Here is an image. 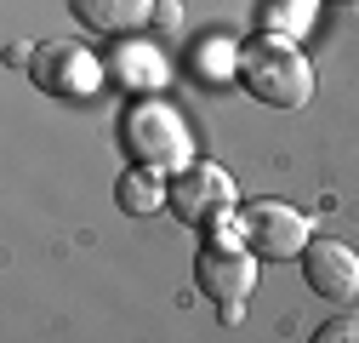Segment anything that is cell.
<instances>
[{"instance_id":"cell-9","label":"cell","mask_w":359,"mask_h":343,"mask_svg":"<svg viewBox=\"0 0 359 343\" xmlns=\"http://www.w3.org/2000/svg\"><path fill=\"white\" fill-rule=\"evenodd\" d=\"M69 12L92 34H137L143 23L160 18V0H69Z\"/></svg>"},{"instance_id":"cell-4","label":"cell","mask_w":359,"mask_h":343,"mask_svg":"<svg viewBox=\"0 0 359 343\" xmlns=\"http://www.w3.org/2000/svg\"><path fill=\"white\" fill-rule=\"evenodd\" d=\"M240 224H245V246L262 257V264H291V257H302L308 240H313L308 212H297V206H285V200L240 206Z\"/></svg>"},{"instance_id":"cell-7","label":"cell","mask_w":359,"mask_h":343,"mask_svg":"<svg viewBox=\"0 0 359 343\" xmlns=\"http://www.w3.org/2000/svg\"><path fill=\"white\" fill-rule=\"evenodd\" d=\"M297 264H302L308 292H320L325 304H353L359 297V252L348 240H308Z\"/></svg>"},{"instance_id":"cell-5","label":"cell","mask_w":359,"mask_h":343,"mask_svg":"<svg viewBox=\"0 0 359 343\" xmlns=\"http://www.w3.org/2000/svg\"><path fill=\"white\" fill-rule=\"evenodd\" d=\"M194 280L211 304L222 309V321H240L245 315V297L257 292V252L251 246H205L200 264H194Z\"/></svg>"},{"instance_id":"cell-1","label":"cell","mask_w":359,"mask_h":343,"mask_svg":"<svg viewBox=\"0 0 359 343\" xmlns=\"http://www.w3.org/2000/svg\"><path fill=\"white\" fill-rule=\"evenodd\" d=\"M240 86L268 109H308L313 103V63L302 58L297 40L262 29L251 46H240Z\"/></svg>"},{"instance_id":"cell-10","label":"cell","mask_w":359,"mask_h":343,"mask_svg":"<svg viewBox=\"0 0 359 343\" xmlns=\"http://www.w3.org/2000/svg\"><path fill=\"white\" fill-rule=\"evenodd\" d=\"M114 200H120V212H131V218H149V212L171 206V183H165V172H154V166H131V172H120Z\"/></svg>"},{"instance_id":"cell-8","label":"cell","mask_w":359,"mask_h":343,"mask_svg":"<svg viewBox=\"0 0 359 343\" xmlns=\"http://www.w3.org/2000/svg\"><path fill=\"white\" fill-rule=\"evenodd\" d=\"M109 80H120L126 92H137V98H149V92H160V86L171 80V58L154 46V40L120 34V46L109 52Z\"/></svg>"},{"instance_id":"cell-6","label":"cell","mask_w":359,"mask_h":343,"mask_svg":"<svg viewBox=\"0 0 359 343\" xmlns=\"http://www.w3.org/2000/svg\"><path fill=\"white\" fill-rule=\"evenodd\" d=\"M240 189H234V172H222L217 160H189L183 172H171V218L177 224H205L211 212L234 206Z\"/></svg>"},{"instance_id":"cell-3","label":"cell","mask_w":359,"mask_h":343,"mask_svg":"<svg viewBox=\"0 0 359 343\" xmlns=\"http://www.w3.org/2000/svg\"><path fill=\"white\" fill-rule=\"evenodd\" d=\"M29 80L40 86L46 98H63V103H86L103 92L109 80V58H97L92 46H80V40H40L34 46V63H29Z\"/></svg>"},{"instance_id":"cell-14","label":"cell","mask_w":359,"mask_h":343,"mask_svg":"<svg viewBox=\"0 0 359 343\" xmlns=\"http://www.w3.org/2000/svg\"><path fill=\"white\" fill-rule=\"evenodd\" d=\"M6 63H12V69H29V63H34V46H29V40H12V46H6Z\"/></svg>"},{"instance_id":"cell-12","label":"cell","mask_w":359,"mask_h":343,"mask_svg":"<svg viewBox=\"0 0 359 343\" xmlns=\"http://www.w3.org/2000/svg\"><path fill=\"white\" fill-rule=\"evenodd\" d=\"M313 18H320V0H268L262 29L268 34H285V40H302L313 29Z\"/></svg>"},{"instance_id":"cell-13","label":"cell","mask_w":359,"mask_h":343,"mask_svg":"<svg viewBox=\"0 0 359 343\" xmlns=\"http://www.w3.org/2000/svg\"><path fill=\"white\" fill-rule=\"evenodd\" d=\"M320 343H359V309H348V315H331L320 332H313Z\"/></svg>"},{"instance_id":"cell-2","label":"cell","mask_w":359,"mask_h":343,"mask_svg":"<svg viewBox=\"0 0 359 343\" xmlns=\"http://www.w3.org/2000/svg\"><path fill=\"white\" fill-rule=\"evenodd\" d=\"M120 143L126 155L137 160V166H154V172H183L194 160V132H189V120L177 103H165L160 92L137 98L126 115H120Z\"/></svg>"},{"instance_id":"cell-11","label":"cell","mask_w":359,"mask_h":343,"mask_svg":"<svg viewBox=\"0 0 359 343\" xmlns=\"http://www.w3.org/2000/svg\"><path fill=\"white\" fill-rule=\"evenodd\" d=\"M194 80H205V86L240 80V46H234L229 34H205L200 46H194Z\"/></svg>"}]
</instances>
